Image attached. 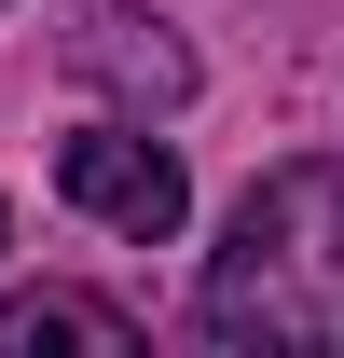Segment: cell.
Returning <instances> with one entry per match:
<instances>
[{
  "label": "cell",
  "mask_w": 344,
  "mask_h": 358,
  "mask_svg": "<svg viewBox=\"0 0 344 358\" xmlns=\"http://www.w3.org/2000/svg\"><path fill=\"white\" fill-rule=\"evenodd\" d=\"M69 69H83V83H110V96H138V110H179V96H193V55H179L166 14H138V0H83Z\"/></svg>",
  "instance_id": "cell-3"
},
{
  "label": "cell",
  "mask_w": 344,
  "mask_h": 358,
  "mask_svg": "<svg viewBox=\"0 0 344 358\" xmlns=\"http://www.w3.org/2000/svg\"><path fill=\"white\" fill-rule=\"evenodd\" d=\"M55 193H69L83 221L138 234V248H166V234L193 221V179H179V152H166V138H138V124H96V138H69V152H55Z\"/></svg>",
  "instance_id": "cell-2"
},
{
  "label": "cell",
  "mask_w": 344,
  "mask_h": 358,
  "mask_svg": "<svg viewBox=\"0 0 344 358\" xmlns=\"http://www.w3.org/2000/svg\"><path fill=\"white\" fill-rule=\"evenodd\" d=\"M42 345L138 358V317H124V303H96V289H14V303H0V358H42Z\"/></svg>",
  "instance_id": "cell-4"
},
{
  "label": "cell",
  "mask_w": 344,
  "mask_h": 358,
  "mask_svg": "<svg viewBox=\"0 0 344 358\" xmlns=\"http://www.w3.org/2000/svg\"><path fill=\"white\" fill-rule=\"evenodd\" d=\"M207 331L220 345H344V152L248 179L207 262Z\"/></svg>",
  "instance_id": "cell-1"
}]
</instances>
